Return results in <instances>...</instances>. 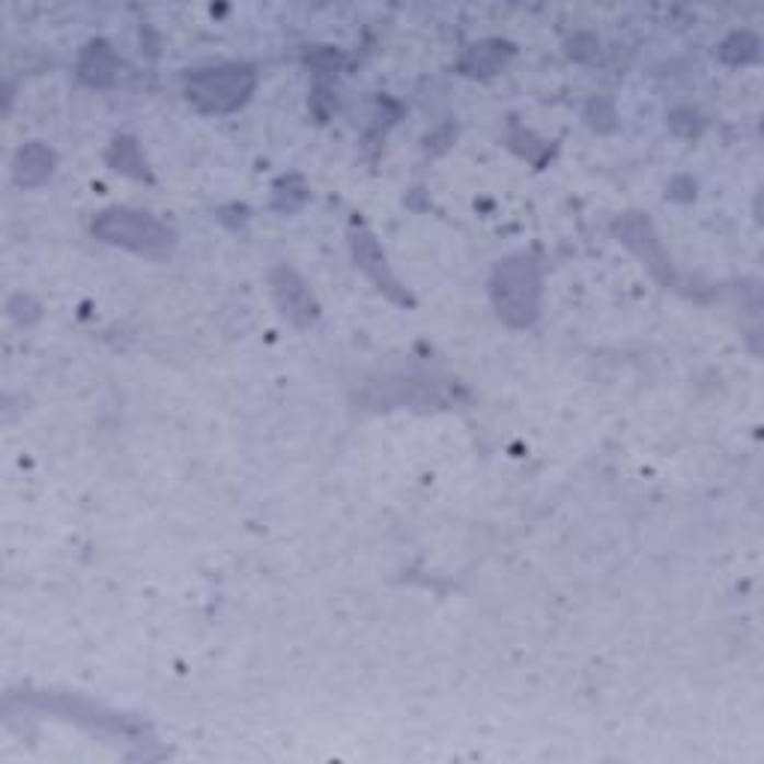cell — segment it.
Returning <instances> with one entry per match:
<instances>
[{"label":"cell","instance_id":"cell-4","mask_svg":"<svg viewBox=\"0 0 764 764\" xmlns=\"http://www.w3.org/2000/svg\"><path fill=\"white\" fill-rule=\"evenodd\" d=\"M272 287H275V299H278L281 311L287 313L296 326H308L317 317V301H313L311 290L305 287V281L293 270L275 272Z\"/></svg>","mask_w":764,"mask_h":764},{"label":"cell","instance_id":"cell-3","mask_svg":"<svg viewBox=\"0 0 764 764\" xmlns=\"http://www.w3.org/2000/svg\"><path fill=\"white\" fill-rule=\"evenodd\" d=\"M254 84L258 78L248 66H216V69L192 72L185 81V93L201 111L227 114V111H237L251 96Z\"/></svg>","mask_w":764,"mask_h":764},{"label":"cell","instance_id":"cell-2","mask_svg":"<svg viewBox=\"0 0 764 764\" xmlns=\"http://www.w3.org/2000/svg\"><path fill=\"white\" fill-rule=\"evenodd\" d=\"M93 233L109 246L129 248L135 254L147 258H164L173 246V233L152 218L150 213L138 209H109L93 221Z\"/></svg>","mask_w":764,"mask_h":764},{"label":"cell","instance_id":"cell-6","mask_svg":"<svg viewBox=\"0 0 764 764\" xmlns=\"http://www.w3.org/2000/svg\"><path fill=\"white\" fill-rule=\"evenodd\" d=\"M52 164H55V156L45 150L43 144H27V147L19 152L15 176H19V183L22 185H39L48 180Z\"/></svg>","mask_w":764,"mask_h":764},{"label":"cell","instance_id":"cell-7","mask_svg":"<svg viewBox=\"0 0 764 764\" xmlns=\"http://www.w3.org/2000/svg\"><path fill=\"white\" fill-rule=\"evenodd\" d=\"M81 76L90 84H109L114 78V55L105 43H96L87 48L84 60H81Z\"/></svg>","mask_w":764,"mask_h":764},{"label":"cell","instance_id":"cell-1","mask_svg":"<svg viewBox=\"0 0 764 764\" xmlns=\"http://www.w3.org/2000/svg\"><path fill=\"white\" fill-rule=\"evenodd\" d=\"M493 301L511 326H528L540 308V270L526 254L502 260L493 272Z\"/></svg>","mask_w":764,"mask_h":764},{"label":"cell","instance_id":"cell-8","mask_svg":"<svg viewBox=\"0 0 764 764\" xmlns=\"http://www.w3.org/2000/svg\"><path fill=\"white\" fill-rule=\"evenodd\" d=\"M114 152H119L117 159V171L135 173V176H144V159H140L138 147L132 140H117L114 144Z\"/></svg>","mask_w":764,"mask_h":764},{"label":"cell","instance_id":"cell-5","mask_svg":"<svg viewBox=\"0 0 764 764\" xmlns=\"http://www.w3.org/2000/svg\"><path fill=\"white\" fill-rule=\"evenodd\" d=\"M355 260H358V266L370 275V278L377 281L379 290L391 293V296H398V299H403L398 293V281L391 278V272H388L386 266V254L379 251V246L374 242V237H367V233H362V237H355Z\"/></svg>","mask_w":764,"mask_h":764}]
</instances>
